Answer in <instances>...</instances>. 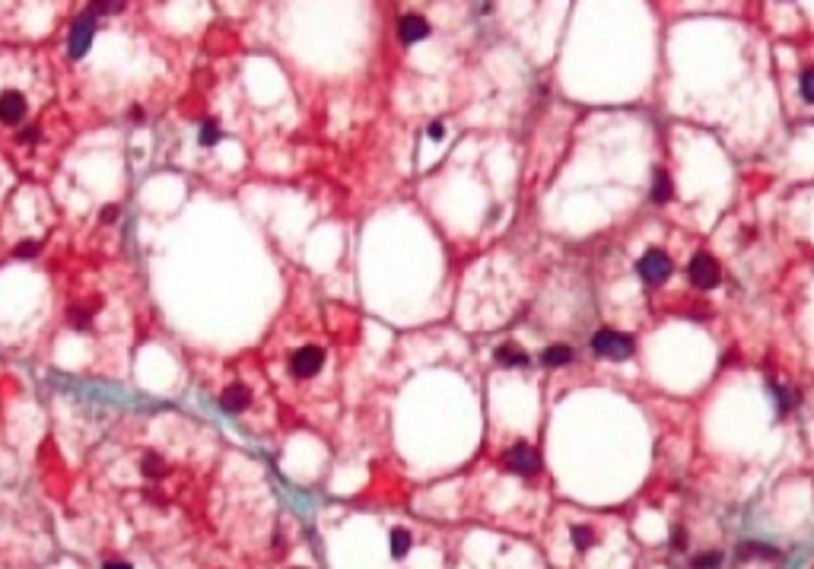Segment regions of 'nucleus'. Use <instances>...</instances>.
<instances>
[{
	"label": "nucleus",
	"mask_w": 814,
	"mask_h": 569,
	"mask_svg": "<svg viewBox=\"0 0 814 569\" xmlns=\"http://www.w3.org/2000/svg\"><path fill=\"white\" fill-rule=\"evenodd\" d=\"M592 350H595V357H605V359H630L636 353V341L630 334L605 328L592 337Z\"/></svg>",
	"instance_id": "obj_1"
},
{
	"label": "nucleus",
	"mask_w": 814,
	"mask_h": 569,
	"mask_svg": "<svg viewBox=\"0 0 814 569\" xmlns=\"http://www.w3.org/2000/svg\"><path fill=\"white\" fill-rule=\"evenodd\" d=\"M636 270H640V277L646 283H665L675 268H671V258L662 252V248H649V252L640 258Z\"/></svg>",
	"instance_id": "obj_2"
},
{
	"label": "nucleus",
	"mask_w": 814,
	"mask_h": 569,
	"mask_svg": "<svg viewBox=\"0 0 814 569\" xmlns=\"http://www.w3.org/2000/svg\"><path fill=\"white\" fill-rule=\"evenodd\" d=\"M29 115V99L20 90H0V124L4 128H16Z\"/></svg>",
	"instance_id": "obj_3"
},
{
	"label": "nucleus",
	"mask_w": 814,
	"mask_h": 569,
	"mask_svg": "<svg viewBox=\"0 0 814 569\" xmlns=\"http://www.w3.org/2000/svg\"><path fill=\"white\" fill-rule=\"evenodd\" d=\"M324 366V350L318 343H305L290 357V372L299 378H312Z\"/></svg>",
	"instance_id": "obj_4"
},
{
	"label": "nucleus",
	"mask_w": 814,
	"mask_h": 569,
	"mask_svg": "<svg viewBox=\"0 0 814 569\" xmlns=\"http://www.w3.org/2000/svg\"><path fill=\"white\" fill-rule=\"evenodd\" d=\"M92 32H96V20H92L90 13L76 16L74 26H70V35H67L70 57H83L86 55V48H90V41H92Z\"/></svg>",
	"instance_id": "obj_5"
},
{
	"label": "nucleus",
	"mask_w": 814,
	"mask_h": 569,
	"mask_svg": "<svg viewBox=\"0 0 814 569\" xmlns=\"http://www.w3.org/2000/svg\"><path fill=\"white\" fill-rule=\"evenodd\" d=\"M687 274H690V283L700 289H712L719 283V264L710 258V254H694L687 264Z\"/></svg>",
	"instance_id": "obj_6"
},
{
	"label": "nucleus",
	"mask_w": 814,
	"mask_h": 569,
	"mask_svg": "<svg viewBox=\"0 0 814 569\" xmlns=\"http://www.w3.org/2000/svg\"><path fill=\"white\" fill-rule=\"evenodd\" d=\"M220 407L226 413H245L251 407V388L245 382H229L220 391Z\"/></svg>",
	"instance_id": "obj_7"
},
{
	"label": "nucleus",
	"mask_w": 814,
	"mask_h": 569,
	"mask_svg": "<svg viewBox=\"0 0 814 569\" xmlns=\"http://www.w3.org/2000/svg\"><path fill=\"white\" fill-rule=\"evenodd\" d=\"M506 467L516 474H534L538 471V452H534L528 442H518V446H512L509 455H506Z\"/></svg>",
	"instance_id": "obj_8"
},
{
	"label": "nucleus",
	"mask_w": 814,
	"mask_h": 569,
	"mask_svg": "<svg viewBox=\"0 0 814 569\" xmlns=\"http://www.w3.org/2000/svg\"><path fill=\"white\" fill-rule=\"evenodd\" d=\"M427 32H429V22L423 20V16H417V13H407L404 20H401V26H398V35H401L404 45H417L420 39H427Z\"/></svg>",
	"instance_id": "obj_9"
},
{
	"label": "nucleus",
	"mask_w": 814,
	"mask_h": 569,
	"mask_svg": "<svg viewBox=\"0 0 814 569\" xmlns=\"http://www.w3.org/2000/svg\"><path fill=\"white\" fill-rule=\"evenodd\" d=\"M497 359L503 366H525L528 363V353H525L518 343H503V347L497 350Z\"/></svg>",
	"instance_id": "obj_10"
},
{
	"label": "nucleus",
	"mask_w": 814,
	"mask_h": 569,
	"mask_svg": "<svg viewBox=\"0 0 814 569\" xmlns=\"http://www.w3.org/2000/svg\"><path fill=\"white\" fill-rule=\"evenodd\" d=\"M544 359L547 366H566L570 359H573V347H566V343H553V347L544 350Z\"/></svg>",
	"instance_id": "obj_11"
},
{
	"label": "nucleus",
	"mask_w": 814,
	"mask_h": 569,
	"mask_svg": "<svg viewBox=\"0 0 814 569\" xmlns=\"http://www.w3.org/2000/svg\"><path fill=\"white\" fill-rule=\"evenodd\" d=\"M671 198V181H668V172L656 169V185H652V200L656 204H665Z\"/></svg>",
	"instance_id": "obj_12"
},
{
	"label": "nucleus",
	"mask_w": 814,
	"mask_h": 569,
	"mask_svg": "<svg viewBox=\"0 0 814 569\" xmlns=\"http://www.w3.org/2000/svg\"><path fill=\"white\" fill-rule=\"evenodd\" d=\"M407 550H411V535L404 528H394L392 531V556L394 560H404Z\"/></svg>",
	"instance_id": "obj_13"
},
{
	"label": "nucleus",
	"mask_w": 814,
	"mask_h": 569,
	"mask_svg": "<svg viewBox=\"0 0 814 569\" xmlns=\"http://www.w3.org/2000/svg\"><path fill=\"white\" fill-rule=\"evenodd\" d=\"M573 544L579 550H588L595 544V531L588 525H573Z\"/></svg>",
	"instance_id": "obj_14"
},
{
	"label": "nucleus",
	"mask_w": 814,
	"mask_h": 569,
	"mask_svg": "<svg viewBox=\"0 0 814 569\" xmlns=\"http://www.w3.org/2000/svg\"><path fill=\"white\" fill-rule=\"evenodd\" d=\"M801 96L808 99V102H814V67H808L805 74H801Z\"/></svg>",
	"instance_id": "obj_15"
},
{
	"label": "nucleus",
	"mask_w": 814,
	"mask_h": 569,
	"mask_svg": "<svg viewBox=\"0 0 814 569\" xmlns=\"http://www.w3.org/2000/svg\"><path fill=\"white\" fill-rule=\"evenodd\" d=\"M144 474L146 477H159V474H163V458H159V455L144 458Z\"/></svg>",
	"instance_id": "obj_16"
},
{
	"label": "nucleus",
	"mask_w": 814,
	"mask_h": 569,
	"mask_svg": "<svg viewBox=\"0 0 814 569\" xmlns=\"http://www.w3.org/2000/svg\"><path fill=\"white\" fill-rule=\"evenodd\" d=\"M216 140H220V130H216L214 121H207L200 128V144H216Z\"/></svg>",
	"instance_id": "obj_17"
},
{
	"label": "nucleus",
	"mask_w": 814,
	"mask_h": 569,
	"mask_svg": "<svg viewBox=\"0 0 814 569\" xmlns=\"http://www.w3.org/2000/svg\"><path fill=\"white\" fill-rule=\"evenodd\" d=\"M694 566H697V569H716V566H719V554L697 556V560H694Z\"/></svg>",
	"instance_id": "obj_18"
},
{
	"label": "nucleus",
	"mask_w": 814,
	"mask_h": 569,
	"mask_svg": "<svg viewBox=\"0 0 814 569\" xmlns=\"http://www.w3.org/2000/svg\"><path fill=\"white\" fill-rule=\"evenodd\" d=\"M792 401H795L792 391H780V411H782V413H786L789 407H792Z\"/></svg>",
	"instance_id": "obj_19"
},
{
	"label": "nucleus",
	"mask_w": 814,
	"mask_h": 569,
	"mask_svg": "<svg viewBox=\"0 0 814 569\" xmlns=\"http://www.w3.org/2000/svg\"><path fill=\"white\" fill-rule=\"evenodd\" d=\"M684 541H687V537H684V531H681V528L671 531V547H675V550H684Z\"/></svg>",
	"instance_id": "obj_20"
},
{
	"label": "nucleus",
	"mask_w": 814,
	"mask_h": 569,
	"mask_svg": "<svg viewBox=\"0 0 814 569\" xmlns=\"http://www.w3.org/2000/svg\"><path fill=\"white\" fill-rule=\"evenodd\" d=\"M429 137H433V140H439V137H442V124H439V121L429 124Z\"/></svg>",
	"instance_id": "obj_21"
},
{
	"label": "nucleus",
	"mask_w": 814,
	"mask_h": 569,
	"mask_svg": "<svg viewBox=\"0 0 814 569\" xmlns=\"http://www.w3.org/2000/svg\"><path fill=\"white\" fill-rule=\"evenodd\" d=\"M102 217H105V223H111V220H115V217H118V207H105V210H102Z\"/></svg>",
	"instance_id": "obj_22"
},
{
	"label": "nucleus",
	"mask_w": 814,
	"mask_h": 569,
	"mask_svg": "<svg viewBox=\"0 0 814 569\" xmlns=\"http://www.w3.org/2000/svg\"><path fill=\"white\" fill-rule=\"evenodd\" d=\"M35 252H39V245H35V242H26V245L20 248V254H35Z\"/></svg>",
	"instance_id": "obj_23"
},
{
	"label": "nucleus",
	"mask_w": 814,
	"mask_h": 569,
	"mask_svg": "<svg viewBox=\"0 0 814 569\" xmlns=\"http://www.w3.org/2000/svg\"><path fill=\"white\" fill-rule=\"evenodd\" d=\"M105 569H131V566H127V563H121V560H109V563H105Z\"/></svg>",
	"instance_id": "obj_24"
}]
</instances>
